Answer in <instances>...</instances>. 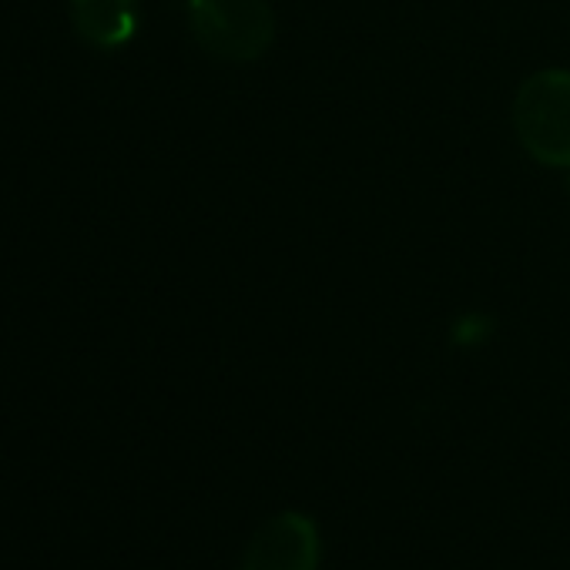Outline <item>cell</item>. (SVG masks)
I'll return each instance as SVG.
<instances>
[{"mask_svg":"<svg viewBox=\"0 0 570 570\" xmlns=\"http://www.w3.org/2000/svg\"><path fill=\"white\" fill-rule=\"evenodd\" d=\"M188 24L198 48L228 65H252L275 41L268 0H188Z\"/></svg>","mask_w":570,"mask_h":570,"instance_id":"1","label":"cell"},{"mask_svg":"<svg viewBox=\"0 0 570 570\" xmlns=\"http://www.w3.org/2000/svg\"><path fill=\"white\" fill-rule=\"evenodd\" d=\"M513 131L540 165H570V71H540L513 98Z\"/></svg>","mask_w":570,"mask_h":570,"instance_id":"2","label":"cell"},{"mask_svg":"<svg viewBox=\"0 0 570 570\" xmlns=\"http://www.w3.org/2000/svg\"><path fill=\"white\" fill-rule=\"evenodd\" d=\"M320 530L306 513H278L265 520L245 547L242 570H316Z\"/></svg>","mask_w":570,"mask_h":570,"instance_id":"3","label":"cell"},{"mask_svg":"<svg viewBox=\"0 0 570 570\" xmlns=\"http://www.w3.org/2000/svg\"><path fill=\"white\" fill-rule=\"evenodd\" d=\"M71 21L88 45L118 48L138 28V4L135 0H75Z\"/></svg>","mask_w":570,"mask_h":570,"instance_id":"4","label":"cell"}]
</instances>
